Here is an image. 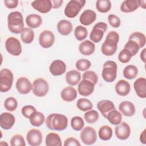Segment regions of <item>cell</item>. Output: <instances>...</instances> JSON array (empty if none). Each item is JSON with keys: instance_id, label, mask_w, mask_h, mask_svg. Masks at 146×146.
Wrapping results in <instances>:
<instances>
[{"instance_id": "46", "label": "cell", "mask_w": 146, "mask_h": 146, "mask_svg": "<svg viewBox=\"0 0 146 146\" xmlns=\"http://www.w3.org/2000/svg\"><path fill=\"white\" fill-rule=\"evenodd\" d=\"M132 56L131 52L128 50L123 48L119 54L118 59L121 63H127L130 61Z\"/></svg>"}, {"instance_id": "43", "label": "cell", "mask_w": 146, "mask_h": 146, "mask_svg": "<svg viewBox=\"0 0 146 146\" xmlns=\"http://www.w3.org/2000/svg\"><path fill=\"white\" fill-rule=\"evenodd\" d=\"M124 48L128 50L131 52L132 56H133L138 52L140 47L135 42L131 40H128V41L125 44Z\"/></svg>"}, {"instance_id": "50", "label": "cell", "mask_w": 146, "mask_h": 146, "mask_svg": "<svg viewBox=\"0 0 146 146\" xmlns=\"http://www.w3.org/2000/svg\"><path fill=\"white\" fill-rule=\"evenodd\" d=\"M64 146H80V143L79 141L74 138V137H68L64 141Z\"/></svg>"}, {"instance_id": "38", "label": "cell", "mask_w": 146, "mask_h": 146, "mask_svg": "<svg viewBox=\"0 0 146 146\" xmlns=\"http://www.w3.org/2000/svg\"><path fill=\"white\" fill-rule=\"evenodd\" d=\"M96 8L100 13H107L111 10V2L108 0H98L96 2Z\"/></svg>"}, {"instance_id": "47", "label": "cell", "mask_w": 146, "mask_h": 146, "mask_svg": "<svg viewBox=\"0 0 146 146\" xmlns=\"http://www.w3.org/2000/svg\"><path fill=\"white\" fill-rule=\"evenodd\" d=\"M83 79H87L91 81L94 85H95L98 81V77L97 74L93 71H86L82 76Z\"/></svg>"}, {"instance_id": "17", "label": "cell", "mask_w": 146, "mask_h": 146, "mask_svg": "<svg viewBox=\"0 0 146 146\" xmlns=\"http://www.w3.org/2000/svg\"><path fill=\"white\" fill-rule=\"evenodd\" d=\"M49 70L52 75L59 76L66 72V65L63 61L56 59L52 62L50 66Z\"/></svg>"}, {"instance_id": "21", "label": "cell", "mask_w": 146, "mask_h": 146, "mask_svg": "<svg viewBox=\"0 0 146 146\" xmlns=\"http://www.w3.org/2000/svg\"><path fill=\"white\" fill-rule=\"evenodd\" d=\"M97 108L105 118H106L107 115L109 112L115 109L113 103L109 100H102L99 101L97 103Z\"/></svg>"}, {"instance_id": "10", "label": "cell", "mask_w": 146, "mask_h": 146, "mask_svg": "<svg viewBox=\"0 0 146 146\" xmlns=\"http://www.w3.org/2000/svg\"><path fill=\"white\" fill-rule=\"evenodd\" d=\"M55 42V35L50 30H44L39 35V43L41 47L47 48L51 47Z\"/></svg>"}, {"instance_id": "53", "label": "cell", "mask_w": 146, "mask_h": 146, "mask_svg": "<svg viewBox=\"0 0 146 146\" xmlns=\"http://www.w3.org/2000/svg\"><path fill=\"white\" fill-rule=\"evenodd\" d=\"M146 129H144L143 130V131L140 133V141L141 143H143V144H146Z\"/></svg>"}, {"instance_id": "36", "label": "cell", "mask_w": 146, "mask_h": 146, "mask_svg": "<svg viewBox=\"0 0 146 146\" xmlns=\"http://www.w3.org/2000/svg\"><path fill=\"white\" fill-rule=\"evenodd\" d=\"M21 38L25 43L29 44L31 43L34 39V31L30 28H25L21 33Z\"/></svg>"}, {"instance_id": "3", "label": "cell", "mask_w": 146, "mask_h": 146, "mask_svg": "<svg viewBox=\"0 0 146 146\" xmlns=\"http://www.w3.org/2000/svg\"><path fill=\"white\" fill-rule=\"evenodd\" d=\"M7 27L9 31L14 34H19L24 28L23 18L19 11L11 12L7 16Z\"/></svg>"}, {"instance_id": "2", "label": "cell", "mask_w": 146, "mask_h": 146, "mask_svg": "<svg viewBox=\"0 0 146 146\" xmlns=\"http://www.w3.org/2000/svg\"><path fill=\"white\" fill-rule=\"evenodd\" d=\"M46 124L50 129L63 131L67 127L68 119L65 115L61 113H51L47 117Z\"/></svg>"}, {"instance_id": "41", "label": "cell", "mask_w": 146, "mask_h": 146, "mask_svg": "<svg viewBox=\"0 0 146 146\" xmlns=\"http://www.w3.org/2000/svg\"><path fill=\"white\" fill-rule=\"evenodd\" d=\"M84 125V120L80 116H74L71 120V126L72 128V129L76 131H79L82 130Z\"/></svg>"}, {"instance_id": "33", "label": "cell", "mask_w": 146, "mask_h": 146, "mask_svg": "<svg viewBox=\"0 0 146 146\" xmlns=\"http://www.w3.org/2000/svg\"><path fill=\"white\" fill-rule=\"evenodd\" d=\"M128 40H131L135 42L139 45L140 48H142L145 46L146 41L145 35L139 31L132 33L130 35Z\"/></svg>"}, {"instance_id": "4", "label": "cell", "mask_w": 146, "mask_h": 146, "mask_svg": "<svg viewBox=\"0 0 146 146\" xmlns=\"http://www.w3.org/2000/svg\"><path fill=\"white\" fill-rule=\"evenodd\" d=\"M117 66L115 62L108 60L103 64L102 76L104 80L111 83L113 82L117 75Z\"/></svg>"}, {"instance_id": "6", "label": "cell", "mask_w": 146, "mask_h": 146, "mask_svg": "<svg viewBox=\"0 0 146 146\" xmlns=\"http://www.w3.org/2000/svg\"><path fill=\"white\" fill-rule=\"evenodd\" d=\"M13 74L7 68H3L0 71V91L6 92L9 91L13 85Z\"/></svg>"}, {"instance_id": "15", "label": "cell", "mask_w": 146, "mask_h": 146, "mask_svg": "<svg viewBox=\"0 0 146 146\" xmlns=\"http://www.w3.org/2000/svg\"><path fill=\"white\" fill-rule=\"evenodd\" d=\"M16 88L21 94H29L32 89L31 82L26 77L19 78L16 82Z\"/></svg>"}, {"instance_id": "22", "label": "cell", "mask_w": 146, "mask_h": 146, "mask_svg": "<svg viewBox=\"0 0 146 146\" xmlns=\"http://www.w3.org/2000/svg\"><path fill=\"white\" fill-rule=\"evenodd\" d=\"M79 50L81 54L88 56L94 52L95 50V45L92 42L89 40H85L80 43L79 46Z\"/></svg>"}, {"instance_id": "26", "label": "cell", "mask_w": 146, "mask_h": 146, "mask_svg": "<svg viewBox=\"0 0 146 146\" xmlns=\"http://www.w3.org/2000/svg\"><path fill=\"white\" fill-rule=\"evenodd\" d=\"M57 30L62 35H69L72 31V25L70 21L66 19L60 20L57 24Z\"/></svg>"}, {"instance_id": "37", "label": "cell", "mask_w": 146, "mask_h": 146, "mask_svg": "<svg viewBox=\"0 0 146 146\" xmlns=\"http://www.w3.org/2000/svg\"><path fill=\"white\" fill-rule=\"evenodd\" d=\"M77 108L84 112L91 110L93 108V104L92 102L87 98H80L76 102Z\"/></svg>"}, {"instance_id": "18", "label": "cell", "mask_w": 146, "mask_h": 146, "mask_svg": "<svg viewBox=\"0 0 146 146\" xmlns=\"http://www.w3.org/2000/svg\"><path fill=\"white\" fill-rule=\"evenodd\" d=\"M133 88L139 98L143 99L146 98V79L145 78H137L133 83Z\"/></svg>"}, {"instance_id": "52", "label": "cell", "mask_w": 146, "mask_h": 146, "mask_svg": "<svg viewBox=\"0 0 146 146\" xmlns=\"http://www.w3.org/2000/svg\"><path fill=\"white\" fill-rule=\"evenodd\" d=\"M51 2L52 5V8L58 9L62 6L63 1L62 0H52L51 1Z\"/></svg>"}, {"instance_id": "24", "label": "cell", "mask_w": 146, "mask_h": 146, "mask_svg": "<svg viewBox=\"0 0 146 146\" xmlns=\"http://www.w3.org/2000/svg\"><path fill=\"white\" fill-rule=\"evenodd\" d=\"M115 91L120 96H125L127 95L130 91V84L126 80L121 79L119 80L115 86Z\"/></svg>"}, {"instance_id": "5", "label": "cell", "mask_w": 146, "mask_h": 146, "mask_svg": "<svg viewBox=\"0 0 146 146\" xmlns=\"http://www.w3.org/2000/svg\"><path fill=\"white\" fill-rule=\"evenodd\" d=\"M85 4L86 1L84 0H71L66 5L64 13L68 18H75L78 15Z\"/></svg>"}, {"instance_id": "28", "label": "cell", "mask_w": 146, "mask_h": 146, "mask_svg": "<svg viewBox=\"0 0 146 146\" xmlns=\"http://www.w3.org/2000/svg\"><path fill=\"white\" fill-rule=\"evenodd\" d=\"M26 23L30 29H36L39 27L42 23L41 17L36 14L29 15L26 18Z\"/></svg>"}, {"instance_id": "32", "label": "cell", "mask_w": 146, "mask_h": 146, "mask_svg": "<svg viewBox=\"0 0 146 146\" xmlns=\"http://www.w3.org/2000/svg\"><path fill=\"white\" fill-rule=\"evenodd\" d=\"M113 132L111 127L107 125L102 126L98 131L99 138L103 141H107L111 139L112 136Z\"/></svg>"}, {"instance_id": "14", "label": "cell", "mask_w": 146, "mask_h": 146, "mask_svg": "<svg viewBox=\"0 0 146 146\" xmlns=\"http://www.w3.org/2000/svg\"><path fill=\"white\" fill-rule=\"evenodd\" d=\"M94 86L95 85L91 81L87 79H83L78 84V91L80 95L88 96L93 93Z\"/></svg>"}, {"instance_id": "35", "label": "cell", "mask_w": 146, "mask_h": 146, "mask_svg": "<svg viewBox=\"0 0 146 146\" xmlns=\"http://www.w3.org/2000/svg\"><path fill=\"white\" fill-rule=\"evenodd\" d=\"M105 31L102 29L94 26L90 34V38L94 43H99L103 38Z\"/></svg>"}, {"instance_id": "19", "label": "cell", "mask_w": 146, "mask_h": 146, "mask_svg": "<svg viewBox=\"0 0 146 146\" xmlns=\"http://www.w3.org/2000/svg\"><path fill=\"white\" fill-rule=\"evenodd\" d=\"M96 19V14L93 10L87 9L84 10L79 18L80 22L84 26L91 25Z\"/></svg>"}, {"instance_id": "27", "label": "cell", "mask_w": 146, "mask_h": 146, "mask_svg": "<svg viewBox=\"0 0 146 146\" xmlns=\"http://www.w3.org/2000/svg\"><path fill=\"white\" fill-rule=\"evenodd\" d=\"M80 79L81 74L77 70H70L66 74V81L70 86H76L79 83Z\"/></svg>"}, {"instance_id": "54", "label": "cell", "mask_w": 146, "mask_h": 146, "mask_svg": "<svg viewBox=\"0 0 146 146\" xmlns=\"http://www.w3.org/2000/svg\"><path fill=\"white\" fill-rule=\"evenodd\" d=\"M145 54H146V48H144L140 53V58L141 60L145 63Z\"/></svg>"}, {"instance_id": "55", "label": "cell", "mask_w": 146, "mask_h": 146, "mask_svg": "<svg viewBox=\"0 0 146 146\" xmlns=\"http://www.w3.org/2000/svg\"><path fill=\"white\" fill-rule=\"evenodd\" d=\"M145 1H140V6L143 9H145Z\"/></svg>"}, {"instance_id": "44", "label": "cell", "mask_w": 146, "mask_h": 146, "mask_svg": "<svg viewBox=\"0 0 146 146\" xmlns=\"http://www.w3.org/2000/svg\"><path fill=\"white\" fill-rule=\"evenodd\" d=\"M91 66V62L86 59H81L78 60L75 64L76 68L81 71H87Z\"/></svg>"}, {"instance_id": "42", "label": "cell", "mask_w": 146, "mask_h": 146, "mask_svg": "<svg viewBox=\"0 0 146 146\" xmlns=\"http://www.w3.org/2000/svg\"><path fill=\"white\" fill-rule=\"evenodd\" d=\"M18 106V102L14 97H9L6 99L4 102L5 108L10 112L15 111Z\"/></svg>"}, {"instance_id": "16", "label": "cell", "mask_w": 146, "mask_h": 146, "mask_svg": "<svg viewBox=\"0 0 146 146\" xmlns=\"http://www.w3.org/2000/svg\"><path fill=\"white\" fill-rule=\"evenodd\" d=\"M15 122V116L9 112H3L0 116V126L3 129H10Z\"/></svg>"}, {"instance_id": "51", "label": "cell", "mask_w": 146, "mask_h": 146, "mask_svg": "<svg viewBox=\"0 0 146 146\" xmlns=\"http://www.w3.org/2000/svg\"><path fill=\"white\" fill-rule=\"evenodd\" d=\"M5 5L8 9H14L17 7L18 5V1L17 0H5Z\"/></svg>"}, {"instance_id": "20", "label": "cell", "mask_w": 146, "mask_h": 146, "mask_svg": "<svg viewBox=\"0 0 146 146\" xmlns=\"http://www.w3.org/2000/svg\"><path fill=\"white\" fill-rule=\"evenodd\" d=\"M119 110L124 116L130 117L135 113L136 109L134 104L129 101H124L119 105Z\"/></svg>"}, {"instance_id": "30", "label": "cell", "mask_w": 146, "mask_h": 146, "mask_svg": "<svg viewBox=\"0 0 146 146\" xmlns=\"http://www.w3.org/2000/svg\"><path fill=\"white\" fill-rule=\"evenodd\" d=\"M45 120L44 115L39 111H35L29 117L31 124L35 127H40L42 125Z\"/></svg>"}, {"instance_id": "9", "label": "cell", "mask_w": 146, "mask_h": 146, "mask_svg": "<svg viewBox=\"0 0 146 146\" xmlns=\"http://www.w3.org/2000/svg\"><path fill=\"white\" fill-rule=\"evenodd\" d=\"M5 48L7 51L13 56H19L22 50L19 40L15 37H9L5 42Z\"/></svg>"}, {"instance_id": "13", "label": "cell", "mask_w": 146, "mask_h": 146, "mask_svg": "<svg viewBox=\"0 0 146 146\" xmlns=\"http://www.w3.org/2000/svg\"><path fill=\"white\" fill-rule=\"evenodd\" d=\"M31 6L42 14L48 13L52 8V2L50 0H35L31 3Z\"/></svg>"}, {"instance_id": "8", "label": "cell", "mask_w": 146, "mask_h": 146, "mask_svg": "<svg viewBox=\"0 0 146 146\" xmlns=\"http://www.w3.org/2000/svg\"><path fill=\"white\" fill-rule=\"evenodd\" d=\"M80 137L82 141L86 145H92L97 140V133L95 129L90 126L83 128Z\"/></svg>"}, {"instance_id": "48", "label": "cell", "mask_w": 146, "mask_h": 146, "mask_svg": "<svg viewBox=\"0 0 146 146\" xmlns=\"http://www.w3.org/2000/svg\"><path fill=\"white\" fill-rule=\"evenodd\" d=\"M36 111V110L34 106L31 105H26L22 107L21 112L24 117L29 119L30 116Z\"/></svg>"}, {"instance_id": "25", "label": "cell", "mask_w": 146, "mask_h": 146, "mask_svg": "<svg viewBox=\"0 0 146 146\" xmlns=\"http://www.w3.org/2000/svg\"><path fill=\"white\" fill-rule=\"evenodd\" d=\"M140 7V1L125 0L120 6V10L125 13L133 12Z\"/></svg>"}, {"instance_id": "40", "label": "cell", "mask_w": 146, "mask_h": 146, "mask_svg": "<svg viewBox=\"0 0 146 146\" xmlns=\"http://www.w3.org/2000/svg\"><path fill=\"white\" fill-rule=\"evenodd\" d=\"M86 121L89 124H93L97 121L99 119V113L95 110H89L86 111L84 115Z\"/></svg>"}, {"instance_id": "29", "label": "cell", "mask_w": 146, "mask_h": 146, "mask_svg": "<svg viewBox=\"0 0 146 146\" xmlns=\"http://www.w3.org/2000/svg\"><path fill=\"white\" fill-rule=\"evenodd\" d=\"M45 144L46 146H61L62 143L59 135L54 132H50L46 137Z\"/></svg>"}, {"instance_id": "11", "label": "cell", "mask_w": 146, "mask_h": 146, "mask_svg": "<svg viewBox=\"0 0 146 146\" xmlns=\"http://www.w3.org/2000/svg\"><path fill=\"white\" fill-rule=\"evenodd\" d=\"M42 133L37 129L29 130L26 135L28 144L31 146H38L42 142Z\"/></svg>"}, {"instance_id": "7", "label": "cell", "mask_w": 146, "mask_h": 146, "mask_svg": "<svg viewBox=\"0 0 146 146\" xmlns=\"http://www.w3.org/2000/svg\"><path fill=\"white\" fill-rule=\"evenodd\" d=\"M49 90L48 82L43 78H37L33 83L32 91L33 94L38 97H43Z\"/></svg>"}, {"instance_id": "49", "label": "cell", "mask_w": 146, "mask_h": 146, "mask_svg": "<svg viewBox=\"0 0 146 146\" xmlns=\"http://www.w3.org/2000/svg\"><path fill=\"white\" fill-rule=\"evenodd\" d=\"M108 21L110 25L114 28L119 27L121 24V21L119 17L114 14H110L108 15Z\"/></svg>"}, {"instance_id": "23", "label": "cell", "mask_w": 146, "mask_h": 146, "mask_svg": "<svg viewBox=\"0 0 146 146\" xmlns=\"http://www.w3.org/2000/svg\"><path fill=\"white\" fill-rule=\"evenodd\" d=\"M60 96L64 101L71 102L76 98L77 91L73 87L67 86L62 90Z\"/></svg>"}, {"instance_id": "45", "label": "cell", "mask_w": 146, "mask_h": 146, "mask_svg": "<svg viewBox=\"0 0 146 146\" xmlns=\"http://www.w3.org/2000/svg\"><path fill=\"white\" fill-rule=\"evenodd\" d=\"M10 144L11 146H25L26 143L22 135L17 134L12 136L10 139Z\"/></svg>"}, {"instance_id": "31", "label": "cell", "mask_w": 146, "mask_h": 146, "mask_svg": "<svg viewBox=\"0 0 146 146\" xmlns=\"http://www.w3.org/2000/svg\"><path fill=\"white\" fill-rule=\"evenodd\" d=\"M106 119H107L111 124L118 125L121 122L122 115L116 109H114L108 112Z\"/></svg>"}, {"instance_id": "1", "label": "cell", "mask_w": 146, "mask_h": 146, "mask_svg": "<svg viewBox=\"0 0 146 146\" xmlns=\"http://www.w3.org/2000/svg\"><path fill=\"white\" fill-rule=\"evenodd\" d=\"M119 40V35L114 31L108 33L106 40L102 45V52L106 56H112L116 51L117 43Z\"/></svg>"}, {"instance_id": "12", "label": "cell", "mask_w": 146, "mask_h": 146, "mask_svg": "<svg viewBox=\"0 0 146 146\" xmlns=\"http://www.w3.org/2000/svg\"><path fill=\"white\" fill-rule=\"evenodd\" d=\"M115 133L117 139L124 140L129 137L131 134V128L126 122H121L115 127Z\"/></svg>"}, {"instance_id": "39", "label": "cell", "mask_w": 146, "mask_h": 146, "mask_svg": "<svg viewBox=\"0 0 146 146\" xmlns=\"http://www.w3.org/2000/svg\"><path fill=\"white\" fill-rule=\"evenodd\" d=\"M87 34L88 32L87 29L83 26H78L74 30L75 37L79 41H82L85 39L87 36Z\"/></svg>"}, {"instance_id": "34", "label": "cell", "mask_w": 146, "mask_h": 146, "mask_svg": "<svg viewBox=\"0 0 146 146\" xmlns=\"http://www.w3.org/2000/svg\"><path fill=\"white\" fill-rule=\"evenodd\" d=\"M138 74L137 67L132 64L127 66L123 70V76L128 79H133L135 78Z\"/></svg>"}]
</instances>
